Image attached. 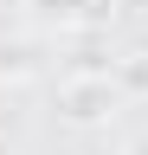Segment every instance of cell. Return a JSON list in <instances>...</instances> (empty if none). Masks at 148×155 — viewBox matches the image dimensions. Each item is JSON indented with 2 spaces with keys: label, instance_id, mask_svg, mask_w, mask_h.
<instances>
[{
  "label": "cell",
  "instance_id": "obj_4",
  "mask_svg": "<svg viewBox=\"0 0 148 155\" xmlns=\"http://www.w3.org/2000/svg\"><path fill=\"white\" fill-rule=\"evenodd\" d=\"M122 155H148V136H135V142H129V149H122Z\"/></svg>",
  "mask_w": 148,
  "mask_h": 155
},
{
  "label": "cell",
  "instance_id": "obj_3",
  "mask_svg": "<svg viewBox=\"0 0 148 155\" xmlns=\"http://www.w3.org/2000/svg\"><path fill=\"white\" fill-rule=\"evenodd\" d=\"M39 71V52L26 39H0V78H32Z\"/></svg>",
  "mask_w": 148,
  "mask_h": 155
},
{
  "label": "cell",
  "instance_id": "obj_2",
  "mask_svg": "<svg viewBox=\"0 0 148 155\" xmlns=\"http://www.w3.org/2000/svg\"><path fill=\"white\" fill-rule=\"evenodd\" d=\"M39 19H58V26H84V19H97L109 0H26Z\"/></svg>",
  "mask_w": 148,
  "mask_h": 155
},
{
  "label": "cell",
  "instance_id": "obj_1",
  "mask_svg": "<svg viewBox=\"0 0 148 155\" xmlns=\"http://www.w3.org/2000/svg\"><path fill=\"white\" fill-rule=\"evenodd\" d=\"M116 104H122V91H116V78H109V71H71L65 84H58V116H65V123H77V129L109 123Z\"/></svg>",
  "mask_w": 148,
  "mask_h": 155
}]
</instances>
